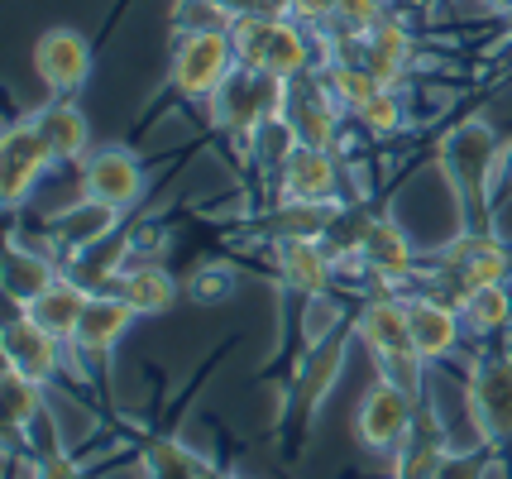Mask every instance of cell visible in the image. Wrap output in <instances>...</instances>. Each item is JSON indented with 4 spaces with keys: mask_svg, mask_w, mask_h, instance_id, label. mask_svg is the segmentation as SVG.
Here are the masks:
<instances>
[{
    "mask_svg": "<svg viewBox=\"0 0 512 479\" xmlns=\"http://www.w3.org/2000/svg\"><path fill=\"white\" fill-rule=\"evenodd\" d=\"M498 159H503V139L484 115L460 120L446 139H441V173L455 187V202L469 216V230H489L493 221V178H498Z\"/></svg>",
    "mask_w": 512,
    "mask_h": 479,
    "instance_id": "1",
    "label": "cell"
},
{
    "mask_svg": "<svg viewBox=\"0 0 512 479\" xmlns=\"http://www.w3.org/2000/svg\"><path fill=\"white\" fill-rule=\"evenodd\" d=\"M235 68H240V58H235L230 29H201V34H178L168 77H173V92L178 96L211 106V96L230 82Z\"/></svg>",
    "mask_w": 512,
    "mask_h": 479,
    "instance_id": "2",
    "label": "cell"
},
{
    "mask_svg": "<svg viewBox=\"0 0 512 479\" xmlns=\"http://www.w3.org/2000/svg\"><path fill=\"white\" fill-rule=\"evenodd\" d=\"M283 111H288V82L254 68H235L230 82L211 96V120L221 125L225 135H240V139H249L264 120H273Z\"/></svg>",
    "mask_w": 512,
    "mask_h": 479,
    "instance_id": "3",
    "label": "cell"
},
{
    "mask_svg": "<svg viewBox=\"0 0 512 479\" xmlns=\"http://www.w3.org/2000/svg\"><path fill=\"white\" fill-rule=\"evenodd\" d=\"M469 422L489 451H512V355H484L469 369Z\"/></svg>",
    "mask_w": 512,
    "mask_h": 479,
    "instance_id": "4",
    "label": "cell"
},
{
    "mask_svg": "<svg viewBox=\"0 0 512 479\" xmlns=\"http://www.w3.org/2000/svg\"><path fill=\"white\" fill-rule=\"evenodd\" d=\"M350 326H340L331 331L321 345H307L302 350V360H297V374H292V388H288V422L292 427H312L321 403L331 398V388L340 384V369H345V355H350Z\"/></svg>",
    "mask_w": 512,
    "mask_h": 479,
    "instance_id": "5",
    "label": "cell"
},
{
    "mask_svg": "<svg viewBox=\"0 0 512 479\" xmlns=\"http://www.w3.org/2000/svg\"><path fill=\"white\" fill-rule=\"evenodd\" d=\"M412 422H417V398L407 388L388 384V379H374L364 388L355 408V436L364 451L374 456H398L402 441L412 436Z\"/></svg>",
    "mask_w": 512,
    "mask_h": 479,
    "instance_id": "6",
    "label": "cell"
},
{
    "mask_svg": "<svg viewBox=\"0 0 512 479\" xmlns=\"http://www.w3.org/2000/svg\"><path fill=\"white\" fill-rule=\"evenodd\" d=\"M53 163H58L53 159V144L34 125V115L10 120V130L0 139V202H5V211H15Z\"/></svg>",
    "mask_w": 512,
    "mask_h": 479,
    "instance_id": "7",
    "label": "cell"
},
{
    "mask_svg": "<svg viewBox=\"0 0 512 479\" xmlns=\"http://www.w3.org/2000/svg\"><path fill=\"white\" fill-rule=\"evenodd\" d=\"M5 369H15L24 379H34V384H53L58 379V369H63V336H53L48 326L29 317L24 307H10V317H5Z\"/></svg>",
    "mask_w": 512,
    "mask_h": 479,
    "instance_id": "8",
    "label": "cell"
},
{
    "mask_svg": "<svg viewBox=\"0 0 512 479\" xmlns=\"http://www.w3.org/2000/svg\"><path fill=\"white\" fill-rule=\"evenodd\" d=\"M34 72L44 77V87L53 96H77L91 77V44L77 29L53 24V29L39 34V44H34Z\"/></svg>",
    "mask_w": 512,
    "mask_h": 479,
    "instance_id": "9",
    "label": "cell"
},
{
    "mask_svg": "<svg viewBox=\"0 0 512 479\" xmlns=\"http://www.w3.org/2000/svg\"><path fill=\"white\" fill-rule=\"evenodd\" d=\"M82 197L106 202L115 211H130L144 197V168H139V159L130 149H120V144H106V149L87 154V163H82Z\"/></svg>",
    "mask_w": 512,
    "mask_h": 479,
    "instance_id": "10",
    "label": "cell"
},
{
    "mask_svg": "<svg viewBox=\"0 0 512 479\" xmlns=\"http://www.w3.org/2000/svg\"><path fill=\"white\" fill-rule=\"evenodd\" d=\"M355 336L364 341V350H369L374 360L417 350V345H412V312H407V302H402V297H388V293L369 297V302L359 307Z\"/></svg>",
    "mask_w": 512,
    "mask_h": 479,
    "instance_id": "11",
    "label": "cell"
},
{
    "mask_svg": "<svg viewBox=\"0 0 512 479\" xmlns=\"http://www.w3.org/2000/svg\"><path fill=\"white\" fill-rule=\"evenodd\" d=\"M278 192H283V202H335V192H340L335 149L297 144V154L278 168Z\"/></svg>",
    "mask_w": 512,
    "mask_h": 479,
    "instance_id": "12",
    "label": "cell"
},
{
    "mask_svg": "<svg viewBox=\"0 0 512 479\" xmlns=\"http://www.w3.org/2000/svg\"><path fill=\"white\" fill-rule=\"evenodd\" d=\"M139 317L130 302L120 293H91L87 297V312H82V321H77V331H72V350H82V355H91V360H106L115 345H120V336L130 331V321Z\"/></svg>",
    "mask_w": 512,
    "mask_h": 479,
    "instance_id": "13",
    "label": "cell"
},
{
    "mask_svg": "<svg viewBox=\"0 0 512 479\" xmlns=\"http://www.w3.org/2000/svg\"><path fill=\"white\" fill-rule=\"evenodd\" d=\"M359 264L369 269L383 283H402V278L417 274V250L407 240V230L388 216H369V230H364V245H359Z\"/></svg>",
    "mask_w": 512,
    "mask_h": 479,
    "instance_id": "14",
    "label": "cell"
},
{
    "mask_svg": "<svg viewBox=\"0 0 512 479\" xmlns=\"http://www.w3.org/2000/svg\"><path fill=\"white\" fill-rule=\"evenodd\" d=\"M120 226V211L106 202H91V197H82L77 206H67V211H58L53 221H48V230H53V245H58V254H87L96 250L101 240H111V230Z\"/></svg>",
    "mask_w": 512,
    "mask_h": 479,
    "instance_id": "15",
    "label": "cell"
},
{
    "mask_svg": "<svg viewBox=\"0 0 512 479\" xmlns=\"http://www.w3.org/2000/svg\"><path fill=\"white\" fill-rule=\"evenodd\" d=\"M407 312H412V345H417L422 360H446L450 350L460 345V331H465L460 307L422 293V297H407Z\"/></svg>",
    "mask_w": 512,
    "mask_h": 479,
    "instance_id": "16",
    "label": "cell"
},
{
    "mask_svg": "<svg viewBox=\"0 0 512 479\" xmlns=\"http://www.w3.org/2000/svg\"><path fill=\"white\" fill-rule=\"evenodd\" d=\"M278 274H283L288 293L321 297V293H331L335 259L326 254L321 240H278Z\"/></svg>",
    "mask_w": 512,
    "mask_h": 479,
    "instance_id": "17",
    "label": "cell"
},
{
    "mask_svg": "<svg viewBox=\"0 0 512 479\" xmlns=\"http://www.w3.org/2000/svg\"><path fill=\"white\" fill-rule=\"evenodd\" d=\"M292 120V130H297V139L302 144H316V149H335V139H340V120H345V111L331 101V92L316 82L307 96H297V87L288 82V111H283Z\"/></svg>",
    "mask_w": 512,
    "mask_h": 479,
    "instance_id": "18",
    "label": "cell"
},
{
    "mask_svg": "<svg viewBox=\"0 0 512 479\" xmlns=\"http://www.w3.org/2000/svg\"><path fill=\"white\" fill-rule=\"evenodd\" d=\"M58 278L63 274H58V264H53L48 254L24 250L15 235L5 240V278H0V283H5V302H10V307H29V302L44 293V288H53Z\"/></svg>",
    "mask_w": 512,
    "mask_h": 479,
    "instance_id": "19",
    "label": "cell"
},
{
    "mask_svg": "<svg viewBox=\"0 0 512 479\" xmlns=\"http://www.w3.org/2000/svg\"><path fill=\"white\" fill-rule=\"evenodd\" d=\"M359 63L379 77L383 87H398V77L412 63V34L402 29L398 20L374 24L364 39H359Z\"/></svg>",
    "mask_w": 512,
    "mask_h": 479,
    "instance_id": "20",
    "label": "cell"
},
{
    "mask_svg": "<svg viewBox=\"0 0 512 479\" xmlns=\"http://www.w3.org/2000/svg\"><path fill=\"white\" fill-rule=\"evenodd\" d=\"M34 125H39V130H44V139L53 144V159H58V163L87 159L91 125H87V115L72 106V96H53L44 111L34 115Z\"/></svg>",
    "mask_w": 512,
    "mask_h": 479,
    "instance_id": "21",
    "label": "cell"
},
{
    "mask_svg": "<svg viewBox=\"0 0 512 479\" xmlns=\"http://www.w3.org/2000/svg\"><path fill=\"white\" fill-rule=\"evenodd\" d=\"M115 293L125 297L139 317H163L178 302V278L168 274L163 264H130L120 274V283H115Z\"/></svg>",
    "mask_w": 512,
    "mask_h": 479,
    "instance_id": "22",
    "label": "cell"
},
{
    "mask_svg": "<svg viewBox=\"0 0 512 479\" xmlns=\"http://www.w3.org/2000/svg\"><path fill=\"white\" fill-rule=\"evenodd\" d=\"M87 288L77 283V278H58L53 288H44V293L34 297L24 312L39 321V326H48L53 336H63V341H72V331H77V321H82V312H87Z\"/></svg>",
    "mask_w": 512,
    "mask_h": 479,
    "instance_id": "23",
    "label": "cell"
},
{
    "mask_svg": "<svg viewBox=\"0 0 512 479\" xmlns=\"http://www.w3.org/2000/svg\"><path fill=\"white\" fill-rule=\"evenodd\" d=\"M307 68H312L307 29H302V20H292V15H278L273 34H268V48H264L259 72H273V77H283V82H297Z\"/></svg>",
    "mask_w": 512,
    "mask_h": 479,
    "instance_id": "24",
    "label": "cell"
},
{
    "mask_svg": "<svg viewBox=\"0 0 512 479\" xmlns=\"http://www.w3.org/2000/svg\"><path fill=\"white\" fill-rule=\"evenodd\" d=\"M340 211H345L340 202H283L268 216V235L273 240H321Z\"/></svg>",
    "mask_w": 512,
    "mask_h": 479,
    "instance_id": "25",
    "label": "cell"
},
{
    "mask_svg": "<svg viewBox=\"0 0 512 479\" xmlns=\"http://www.w3.org/2000/svg\"><path fill=\"white\" fill-rule=\"evenodd\" d=\"M321 87L331 92V101L340 106L345 115H359L374 96L383 92V82L374 77V72L364 68V63H326V72H321Z\"/></svg>",
    "mask_w": 512,
    "mask_h": 479,
    "instance_id": "26",
    "label": "cell"
},
{
    "mask_svg": "<svg viewBox=\"0 0 512 479\" xmlns=\"http://www.w3.org/2000/svg\"><path fill=\"white\" fill-rule=\"evenodd\" d=\"M0 403H5V432L20 436L29 432L39 417H44V384H34V379H24L15 369H5V379H0Z\"/></svg>",
    "mask_w": 512,
    "mask_h": 479,
    "instance_id": "27",
    "label": "cell"
},
{
    "mask_svg": "<svg viewBox=\"0 0 512 479\" xmlns=\"http://www.w3.org/2000/svg\"><path fill=\"white\" fill-rule=\"evenodd\" d=\"M211 465L178 441H149L144 446V479H206Z\"/></svg>",
    "mask_w": 512,
    "mask_h": 479,
    "instance_id": "28",
    "label": "cell"
},
{
    "mask_svg": "<svg viewBox=\"0 0 512 479\" xmlns=\"http://www.w3.org/2000/svg\"><path fill=\"white\" fill-rule=\"evenodd\" d=\"M460 317H465L469 331H503L512 326V288L508 283H493V288H474L465 297V307H460Z\"/></svg>",
    "mask_w": 512,
    "mask_h": 479,
    "instance_id": "29",
    "label": "cell"
},
{
    "mask_svg": "<svg viewBox=\"0 0 512 479\" xmlns=\"http://www.w3.org/2000/svg\"><path fill=\"white\" fill-rule=\"evenodd\" d=\"M245 144H249V159L259 163V168H283V163L297 154L302 139H297L288 115H273V120H264V125L245 139Z\"/></svg>",
    "mask_w": 512,
    "mask_h": 479,
    "instance_id": "30",
    "label": "cell"
},
{
    "mask_svg": "<svg viewBox=\"0 0 512 479\" xmlns=\"http://www.w3.org/2000/svg\"><path fill=\"white\" fill-rule=\"evenodd\" d=\"M340 326H345V312H340V302L331 293L302 297V345H321Z\"/></svg>",
    "mask_w": 512,
    "mask_h": 479,
    "instance_id": "31",
    "label": "cell"
},
{
    "mask_svg": "<svg viewBox=\"0 0 512 479\" xmlns=\"http://www.w3.org/2000/svg\"><path fill=\"white\" fill-rule=\"evenodd\" d=\"M359 125L369 130V135H379V139H393V135H402V125H407V111H402V101H398V92L393 87H383L364 111L355 115Z\"/></svg>",
    "mask_w": 512,
    "mask_h": 479,
    "instance_id": "32",
    "label": "cell"
},
{
    "mask_svg": "<svg viewBox=\"0 0 512 479\" xmlns=\"http://www.w3.org/2000/svg\"><path fill=\"white\" fill-rule=\"evenodd\" d=\"M230 15H225L216 0H173V29L178 34H201V29H230Z\"/></svg>",
    "mask_w": 512,
    "mask_h": 479,
    "instance_id": "33",
    "label": "cell"
},
{
    "mask_svg": "<svg viewBox=\"0 0 512 479\" xmlns=\"http://www.w3.org/2000/svg\"><path fill=\"white\" fill-rule=\"evenodd\" d=\"M493 460H498V451H489L484 441H479L474 451H455V446H450V456H446V465H441L436 479H484Z\"/></svg>",
    "mask_w": 512,
    "mask_h": 479,
    "instance_id": "34",
    "label": "cell"
},
{
    "mask_svg": "<svg viewBox=\"0 0 512 479\" xmlns=\"http://www.w3.org/2000/svg\"><path fill=\"white\" fill-rule=\"evenodd\" d=\"M379 365V379H388V384L407 388L412 398H422V355L417 350H407V355H388V360H374Z\"/></svg>",
    "mask_w": 512,
    "mask_h": 479,
    "instance_id": "35",
    "label": "cell"
},
{
    "mask_svg": "<svg viewBox=\"0 0 512 479\" xmlns=\"http://www.w3.org/2000/svg\"><path fill=\"white\" fill-rule=\"evenodd\" d=\"M187 293L197 297V302H225V297L235 293V274L225 264H206V269H197V274L187 278Z\"/></svg>",
    "mask_w": 512,
    "mask_h": 479,
    "instance_id": "36",
    "label": "cell"
},
{
    "mask_svg": "<svg viewBox=\"0 0 512 479\" xmlns=\"http://www.w3.org/2000/svg\"><path fill=\"white\" fill-rule=\"evenodd\" d=\"M335 10H340V0H283V15L302 24H326L335 20Z\"/></svg>",
    "mask_w": 512,
    "mask_h": 479,
    "instance_id": "37",
    "label": "cell"
},
{
    "mask_svg": "<svg viewBox=\"0 0 512 479\" xmlns=\"http://www.w3.org/2000/svg\"><path fill=\"white\" fill-rule=\"evenodd\" d=\"M44 479H87V475L67 451H53V456H44Z\"/></svg>",
    "mask_w": 512,
    "mask_h": 479,
    "instance_id": "38",
    "label": "cell"
},
{
    "mask_svg": "<svg viewBox=\"0 0 512 479\" xmlns=\"http://www.w3.org/2000/svg\"><path fill=\"white\" fill-rule=\"evenodd\" d=\"M512 197V144H503V159H498V178H493V206Z\"/></svg>",
    "mask_w": 512,
    "mask_h": 479,
    "instance_id": "39",
    "label": "cell"
},
{
    "mask_svg": "<svg viewBox=\"0 0 512 479\" xmlns=\"http://www.w3.org/2000/svg\"><path fill=\"white\" fill-rule=\"evenodd\" d=\"M230 20H240V15H254V10H268V0H216Z\"/></svg>",
    "mask_w": 512,
    "mask_h": 479,
    "instance_id": "40",
    "label": "cell"
},
{
    "mask_svg": "<svg viewBox=\"0 0 512 479\" xmlns=\"http://www.w3.org/2000/svg\"><path fill=\"white\" fill-rule=\"evenodd\" d=\"M489 10H498V15H512V0H484Z\"/></svg>",
    "mask_w": 512,
    "mask_h": 479,
    "instance_id": "41",
    "label": "cell"
},
{
    "mask_svg": "<svg viewBox=\"0 0 512 479\" xmlns=\"http://www.w3.org/2000/svg\"><path fill=\"white\" fill-rule=\"evenodd\" d=\"M484 479H508V470H503V465L493 460V465H489V475H484Z\"/></svg>",
    "mask_w": 512,
    "mask_h": 479,
    "instance_id": "42",
    "label": "cell"
},
{
    "mask_svg": "<svg viewBox=\"0 0 512 479\" xmlns=\"http://www.w3.org/2000/svg\"><path fill=\"white\" fill-rule=\"evenodd\" d=\"M206 479H240V475H230V470H211Z\"/></svg>",
    "mask_w": 512,
    "mask_h": 479,
    "instance_id": "43",
    "label": "cell"
},
{
    "mask_svg": "<svg viewBox=\"0 0 512 479\" xmlns=\"http://www.w3.org/2000/svg\"><path fill=\"white\" fill-rule=\"evenodd\" d=\"M508 34H512V15H508Z\"/></svg>",
    "mask_w": 512,
    "mask_h": 479,
    "instance_id": "44",
    "label": "cell"
}]
</instances>
